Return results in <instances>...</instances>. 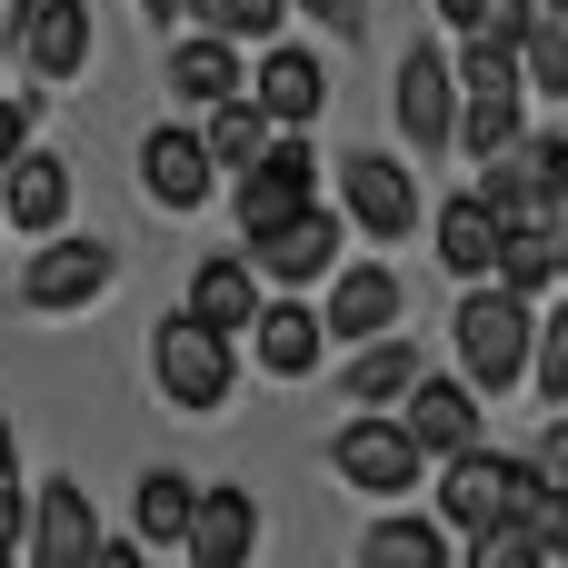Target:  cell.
<instances>
[{"mask_svg": "<svg viewBox=\"0 0 568 568\" xmlns=\"http://www.w3.org/2000/svg\"><path fill=\"white\" fill-rule=\"evenodd\" d=\"M499 240H509V220H499L479 190H449V200L429 210V250H439V270H449L459 290H479V280L499 270Z\"/></svg>", "mask_w": 568, "mask_h": 568, "instance_id": "obj_17", "label": "cell"}, {"mask_svg": "<svg viewBox=\"0 0 568 568\" xmlns=\"http://www.w3.org/2000/svg\"><path fill=\"white\" fill-rule=\"evenodd\" d=\"M190 499H200V479H180V469H140V489H130V539H140V549H180Z\"/></svg>", "mask_w": 568, "mask_h": 568, "instance_id": "obj_26", "label": "cell"}, {"mask_svg": "<svg viewBox=\"0 0 568 568\" xmlns=\"http://www.w3.org/2000/svg\"><path fill=\"white\" fill-rule=\"evenodd\" d=\"M180 320H200L210 339H230V349H240V329L260 320V280L240 270V250H210V260L190 270V300H180Z\"/></svg>", "mask_w": 568, "mask_h": 568, "instance_id": "obj_20", "label": "cell"}, {"mask_svg": "<svg viewBox=\"0 0 568 568\" xmlns=\"http://www.w3.org/2000/svg\"><path fill=\"white\" fill-rule=\"evenodd\" d=\"M419 369H429V359L409 349V329H389V339H359V349L339 359V399H349V409H399Z\"/></svg>", "mask_w": 568, "mask_h": 568, "instance_id": "obj_22", "label": "cell"}, {"mask_svg": "<svg viewBox=\"0 0 568 568\" xmlns=\"http://www.w3.org/2000/svg\"><path fill=\"white\" fill-rule=\"evenodd\" d=\"M339 230H359V240H379V250H399L419 220H429V200H419V180H409V160H389V150H349L339 160Z\"/></svg>", "mask_w": 568, "mask_h": 568, "instance_id": "obj_5", "label": "cell"}, {"mask_svg": "<svg viewBox=\"0 0 568 568\" xmlns=\"http://www.w3.org/2000/svg\"><path fill=\"white\" fill-rule=\"evenodd\" d=\"M320 290H329V300H310V310H320V339H329V349H359V339L409 329V280H399L389 260H339Z\"/></svg>", "mask_w": 568, "mask_h": 568, "instance_id": "obj_8", "label": "cell"}, {"mask_svg": "<svg viewBox=\"0 0 568 568\" xmlns=\"http://www.w3.org/2000/svg\"><path fill=\"white\" fill-rule=\"evenodd\" d=\"M568 280V220H529V230H509L499 240V270H489V290H509V300H549Z\"/></svg>", "mask_w": 568, "mask_h": 568, "instance_id": "obj_21", "label": "cell"}, {"mask_svg": "<svg viewBox=\"0 0 568 568\" xmlns=\"http://www.w3.org/2000/svg\"><path fill=\"white\" fill-rule=\"evenodd\" d=\"M240 349H250V369H260V379H320V359H329V339H320V310H310V300H260V320L240 329Z\"/></svg>", "mask_w": 568, "mask_h": 568, "instance_id": "obj_18", "label": "cell"}, {"mask_svg": "<svg viewBox=\"0 0 568 568\" xmlns=\"http://www.w3.org/2000/svg\"><path fill=\"white\" fill-rule=\"evenodd\" d=\"M429 10H439V30H459V40H499V50H509V40L529 30L539 0H429Z\"/></svg>", "mask_w": 568, "mask_h": 568, "instance_id": "obj_27", "label": "cell"}, {"mask_svg": "<svg viewBox=\"0 0 568 568\" xmlns=\"http://www.w3.org/2000/svg\"><path fill=\"white\" fill-rule=\"evenodd\" d=\"M290 10H310L329 40H359V30H369V0H290Z\"/></svg>", "mask_w": 568, "mask_h": 568, "instance_id": "obj_32", "label": "cell"}, {"mask_svg": "<svg viewBox=\"0 0 568 568\" xmlns=\"http://www.w3.org/2000/svg\"><path fill=\"white\" fill-rule=\"evenodd\" d=\"M140 200H150V210H170V220H190V210H210V200H220V170L200 160V130H190V120L140 130Z\"/></svg>", "mask_w": 568, "mask_h": 568, "instance_id": "obj_12", "label": "cell"}, {"mask_svg": "<svg viewBox=\"0 0 568 568\" xmlns=\"http://www.w3.org/2000/svg\"><path fill=\"white\" fill-rule=\"evenodd\" d=\"M200 30H220L230 50H250V40L290 30V0H200Z\"/></svg>", "mask_w": 568, "mask_h": 568, "instance_id": "obj_28", "label": "cell"}, {"mask_svg": "<svg viewBox=\"0 0 568 568\" xmlns=\"http://www.w3.org/2000/svg\"><path fill=\"white\" fill-rule=\"evenodd\" d=\"M220 200H230V220H240V240H260V230H280V220H300V210L320 200V150H310L300 130H280V140H270V150H260V160H250V170H240V180H230Z\"/></svg>", "mask_w": 568, "mask_h": 568, "instance_id": "obj_7", "label": "cell"}, {"mask_svg": "<svg viewBox=\"0 0 568 568\" xmlns=\"http://www.w3.org/2000/svg\"><path fill=\"white\" fill-rule=\"evenodd\" d=\"M150 389L170 399V409H190V419H210V409H230V389H240V349L230 339H210L200 320H160L150 329Z\"/></svg>", "mask_w": 568, "mask_h": 568, "instance_id": "obj_3", "label": "cell"}, {"mask_svg": "<svg viewBox=\"0 0 568 568\" xmlns=\"http://www.w3.org/2000/svg\"><path fill=\"white\" fill-rule=\"evenodd\" d=\"M0 90H10V80H0Z\"/></svg>", "mask_w": 568, "mask_h": 568, "instance_id": "obj_37", "label": "cell"}, {"mask_svg": "<svg viewBox=\"0 0 568 568\" xmlns=\"http://www.w3.org/2000/svg\"><path fill=\"white\" fill-rule=\"evenodd\" d=\"M529 339H539V310L479 280V290H459V310H449V349H459L449 379L489 409V399H509V389L529 379Z\"/></svg>", "mask_w": 568, "mask_h": 568, "instance_id": "obj_1", "label": "cell"}, {"mask_svg": "<svg viewBox=\"0 0 568 568\" xmlns=\"http://www.w3.org/2000/svg\"><path fill=\"white\" fill-rule=\"evenodd\" d=\"M10 469H20V439H10V419H0V479H10Z\"/></svg>", "mask_w": 568, "mask_h": 568, "instance_id": "obj_35", "label": "cell"}, {"mask_svg": "<svg viewBox=\"0 0 568 568\" xmlns=\"http://www.w3.org/2000/svg\"><path fill=\"white\" fill-rule=\"evenodd\" d=\"M190 130H200V160H210L220 180H240V170H250V160H260V150L280 140V130H270V120H260L250 100H220V110H200Z\"/></svg>", "mask_w": 568, "mask_h": 568, "instance_id": "obj_25", "label": "cell"}, {"mask_svg": "<svg viewBox=\"0 0 568 568\" xmlns=\"http://www.w3.org/2000/svg\"><path fill=\"white\" fill-rule=\"evenodd\" d=\"M90 568H150V549H140V539H110V529H100V549H90Z\"/></svg>", "mask_w": 568, "mask_h": 568, "instance_id": "obj_34", "label": "cell"}, {"mask_svg": "<svg viewBox=\"0 0 568 568\" xmlns=\"http://www.w3.org/2000/svg\"><path fill=\"white\" fill-rule=\"evenodd\" d=\"M180 559L190 568H250L260 559V499H250L240 479L200 489V499H190V529H180Z\"/></svg>", "mask_w": 568, "mask_h": 568, "instance_id": "obj_15", "label": "cell"}, {"mask_svg": "<svg viewBox=\"0 0 568 568\" xmlns=\"http://www.w3.org/2000/svg\"><path fill=\"white\" fill-rule=\"evenodd\" d=\"M0 568H20V559H10V549H0Z\"/></svg>", "mask_w": 568, "mask_h": 568, "instance_id": "obj_36", "label": "cell"}, {"mask_svg": "<svg viewBox=\"0 0 568 568\" xmlns=\"http://www.w3.org/2000/svg\"><path fill=\"white\" fill-rule=\"evenodd\" d=\"M240 60H250V50H230L220 30H180V40H170V120L240 100Z\"/></svg>", "mask_w": 568, "mask_h": 568, "instance_id": "obj_19", "label": "cell"}, {"mask_svg": "<svg viewBox=\"0 0 568 568\" xmlns=\"http://www.w3.org/2000/svg\"><path fill=\"white\" fill-rule=\"evenodd\" d=\"M20 519H30V489H20V469H10V479H0V549H10V559H20Z\"/></svg>", "mask_w": 568, "mask_h": 568, "instance_id": "obj_33", "label": "cell"}, {"mask_svg": "<svg viewBox=\"0 0 568 568\" xmlns=\"http://www.w3.org/2000/svg\"><path fill=\"white\" fill-rule=\"evenodd\" d=\"M449 568H529V529H479V539H459Z\"/></svg>", "mask_w": 568, "mask_h": 568, "instance_id": "obj_30", "label": "cell"}, {"mask_svg": "<svg viewBox=\"0 0 568 568\" xmlns=\"http://www.w3.org/2000/svg\"><path fill=\"white\" fill-rule=\"evenodd\" d=\"M519 389H539L549 409H568V310H539V339H529V379Z\"/></svg>", "mask_w": 568, "mask_h": 568, "instance_id": "obj_29", "label": "cell"}, {"mask_svg": "<svg viewBox=\"0 0 568 568\" xmlns=\"http://www.w3.org/2000/svg\"><path fill=\"white\" fill-rule=\"evenodd\" d=\"M389 419L409 429V449H419V459H459V449H479V439H489V409H479L459 379H429V369L409 379V399H399Z\"/></svg>", "mask_w": 568, "mask_h": 568, "instance_id": "obj_14", "label": "cell"}, {"mask_svg": "<svg viewBox=\"0 0 568 568\" xmlns=\"http://www.w3.org/2000/svg\"><path fill=\"white\" fill-rule=\"evenodd\" d=\"M40 140V90H0V170Z\"/></svg>", "mask_w": 568, "mask_h": 568, "instance_id": "obj_31", "label": "cell"}, {"mask_svg": "<svg viewBox=\"0 0 568 568\" xmlns=\"http://www.w3.org/2000/svg\"><path fill=\"white\" fill-rule=\"evenodd\" d=\"M10 40H20V70H30V90H70V80H90L100 10H90V0H30V10L10 20Z\"/></svg>", "mask_w": 568, "mask_h": 568, "instance_id": "obj_11", "label": "cell"}, {"mask_svg": "<svg viewBox=\"0 0 568 568\" xmlns=\"http://www.w3.org/2000/svg\"><path fill=\"white\" fill-rule=\"evenodd\" d=\"M100 549V509L80 479H50L30 489V519H20V568H90Z\"/></svg>", "mask_w": 568, "mask_h": 568, "instance_id": "obj_13", "label": "cell"}, {"mask_svg": "<svg viewBox=\"0 0 568 568\" xmlns=\"http://www.w3.org/2000/svg\"><path fill=\"white\" fill-rule=\"evenodd\" d=\"M120 290V250L110 240H80V230H50L20 270V310L30 320H70V310H100Z\"/></svg>", "mask_w": 568, "mask_h": 568, "instance_id": "obj_4", "label": "cell"}, {"mask_svg": "<svg viewBox=\"0 0 568 568\" xmlns=\"http://www.w3.org/2000/svg\"><path fill=\"white\" fill-rule=\"evenodd\" d=\"M509 60H519L529 110H559L568 100V10H529V30L509 40Z\"/></svg>", "mask_w": 568, "mask_h": 568, "instance_id": "obj_24", "label": "cell"}, {"mask_svg": "<svg viewBox=\"0 0 568 568\" xmlns=\"http://www.w3.org/2000/svg\"><path fill=\"white\" fill-rule=\"evenodd\" d=\"M419 469H429V459L409 449V429H399L389 409H349V419L329 429V479L359 489V499H409Z\"/></svg>", "mask_w": 568, "mask_h": 568, "instance_id": "obj_9", "label": "cell"}, {"mask_svg": "<svg viewBox=\"0 0 568 568\" xmlns=\"http://www.w3.org/2000/svg\"><path fill=\"white\" fill-rule=\"evenodd\" d=\"M389 120H399L409 160H449V120H459L449 40H409V50H399V70H389Z\"/></svg>", "mask_w": 568, "mask_h": 568, "instance_id": "obj_10", "label": "cell"}, {"mask_svg": "<svg viewBox=\"0 0 568 568\" xmlns=\"http://www.w3.org/2000/svg\"><path fill=\"white\" fill-rule=\"evenodd\" d=\"M240 100L270 130H300L310 140V120H329V60L310 40H260V60H240Z\"/></svg>", "mask_w": 568, "mask_h": 568, "instance_id": "obj_6", "label": "cell"}, {"mask_svg": "<svg viewBox=\"0 0 568 568\" xmlns=\"http://www.w3.org/2000/svg\"><path fill=\"white\" fill-rule=\"evenodd\" d=\"M339 260H349V230H339V210H329V200H310L300 220H280V230L240 240V270L260 280V300H310Z\"/></svg>", "mask_w": 568, "mask_h": 568, "instance_id": "obj_2", "label": "cell"}, {"mask_svg": "<svg viewBox=\"0 0 568 568\" xmlns=\"http://www.w3.org/2000/svg\"><path fill=\"white\" fill-rule=\"evenodd\" d=\"M449 559H459V539L429 509H389L359 529V568H449Z\"/></svg>", "mask_w": 568, "mask_h": 568, "instance_id": "obj_23", "label": "cell"}, {"mask_svg": "<svg viewBox=\"0 0 568 568\" xmlns=\"http://www.w3.org/2000/svg\"><path fill=\"white\" fill-rule=\"evenodd\" d=\"M70 200H80V180H70V160L60 150H20L10 170H0V220L20 230V240H50V230H70Z\"/></svg>", "mask_w": 568, "mask_h": 568, "instance_id": "obj_16", "label": "cell"}]
</instances>
